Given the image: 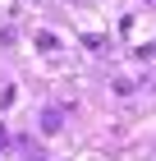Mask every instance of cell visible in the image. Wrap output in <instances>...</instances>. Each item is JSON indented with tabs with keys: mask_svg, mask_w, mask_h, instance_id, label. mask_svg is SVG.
I'll return each instance as SVG.
<instances>
[{
	"mask_svg": "<svg viewBox=\"0 0 156 161\" xmlns=\"http://www.w3.org/2000/svg\"><path fill=\"white\" fill-rule=\"evenodd\" d=\"M60 124H64V120H60V111H46V115H41V129H46V134H55Z\"/></svg>",
	"mask_w": 156,
	"mask_h": 161,
	"instance_id": "1",
	"label": "cell"
},
{
	"mask_svg": "<svg viewBox=\"0 0 156 161\" xmlns=\"http://www.w3.org/2000/svg\"><path fill=\"white\" fill-rule=\"evenodd\" d=\"M28 161H46V157H41V152H37V157H28Z\"/></svg>",
	"mask_w": 156,
	"mask_h": 161,
	"instance_id": "2",
	"label": "cell"
}]
</instances>
